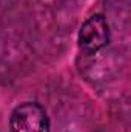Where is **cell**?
<instances>
[{
	"instance_id": "6da1fadb",
	"label": "cell",
	"mask_w": 131,
	"mask_h": 132,
	"mask_svg": "<svg viewBox=\"0 0 131 132\" xmlns=\"http://www.w3.org/2000/svg\"><path fill=\"white\" fill-rule=\"evenodd\" d=\"M11 132H49L51 121L46 109L37 101H23L9 117Z\"/></svg>"
},
{
	"instance_id": "7a4b0ae2",
	"label": "cell",
	"mask_w": 131,
	"mask_h": 132,
	"mask_svg": "<svg viewBox=\"0 0 131 132\" xmlns=\"http://www.w3.org/2000/svg\"><path fill=\"white\" fill-rule=\"evenodd\" d=\"M110 25L103 14H93L90 15L79 29L77 42L79 48L85 54H96L110 43Z\"/></svg>"
}]
</instances>
